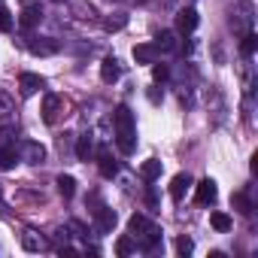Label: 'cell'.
Here are the masks:
<instances>
[{
	"instance_id": "1",
	"label": "cell",
	"mask_w": 258,
	"mask_h": 258,
	"mask_svg": "<svg viewBox=\"0 0 258 258\" xmlns=\"http://www.w3.org/2000/svg\"><path fill=\"white\" fill-rule=\"evenodd\" d=\"M112 124H115V143L124 155H131L137 149V121H134V112L127 109L124 103L115 106L112 112Z\"/></svg>"
},
{
	"instance_id": "2",
	"label": "cell",
	"mask_w": 258,
	"mask_h": 258,
	"mask_svg": "<svg viewBox=\"0 0 258 258\" xmlns=\"http://www.w3.org/2000/svg\"><path fill=\"white\" fill-rule=\"evenodd\" d=\"M127 231H131V237H134V240H140L137 246H140L143 252H152V249L161 243V231H158L146 216H140V213H137V216H131V222H127Z\"/></svg>"
},
{
	"instance_id": "3",
	"label": "cell",
	"mask_w": 258,
	"mask_h": 258,
	"mask_svg": "<svg viewBox=\"0 0 258 258\" xmlns=\"http://www.w3.org/2000/svg\"><path fill=\"white\" fill-rule=\"evenodd\" d=\"M231 28L240 31V34L252 31V4H249V0H240V4H237V13L231 16Z\"/></svg>"
},
{
	"instance_id": "4",
	"label": "cell",
	"mask_w": 258,
	"mask_h": 258,
	"mask_svg": "<svg viewBox=\"0 0 258 258\" xmlns=\"http://www.w3.org/2000/svg\"><path fill=\"white\" fill-rule=\"evenodd\" d=\"M198 10L195 7H185V10H179L176 13V34H182V37H188L195 28H198Z\"/></svg>"
},
{
	"instance_id": "5",
	"label": "cell",
	"mask_w": 258,
	"mask_h": 258,
	"mask_svg": "<svg viewBox=\"0 0 258 258\" xmlns=\"http://www.w3.org/2000/svg\"><path fill=\"white\" fill-rule=\"evenodd\" d=\"M40 22H43V7H40V4H25V10H22V16H19L22 31H34Z\"/></svg>"
},
{
	"instance_id": "6",
	"label": "cell",
	"mask_w": 258,
	"mask_h": 258,
	"mask_svg": "<svg viewBox=\"0 0 258 258\" xmlns=\"http://www.w3.org/2000/svg\"><path fill=\"white\" fill-rule=\"evenodd\" d=\"M115 222H118L115 210H109V207H97V210H94V228H97L100 234H109V231L115 228Z\"/></svg>"
},
{
	"instance_id": "7",
	"label": "cell",
	"mask_w": 258,
	"mask_h": 258,
	"mask_svg": "<svg viewBox=\"0 0 258 258\" xmlns=\"http://www.w3.org/2000/svg\"><path fill=\"white\" fill-rule=\"evenodd\" d=\"M22 161H28V164H43V161H46V146H43V143H34V140H25V143H22Z\"/></svg>"
},
{
	"instance_id": "8",
	"label": "cell",
	"mask_w": 258,
	"mask_h": 258,
	"mask_svg": "<svg viewBox=\"0 0 258 258\" xmlns=\"http://www.w3.org/2000/svg\"><path fill=\"white\" fill-rule=\"evenodd\" d=\"M97 167H100V176H106V179H112L115 173H118V164H115V158H112V152L106 149V146H100L97 152Z\"/></svg>"
},
{
	"instance_id": "9",
	"label": "cell",
	"mask_w": 258,
	"mask_h": 258,
	"mask_svg": "<svg viewBox=\"0 0 258 258\" xmlns=\"http://www.w3.org/2000/svg\"><path fill=\"white\" fill-rule=\"evenodd\" d=\"M216 195H219V191H216V182H213L210 176H207V179H201V182L195 185V201H198L201 207L213 204V201H216Z\"/></svg>"
},
{
	"instance_id": "10",
	"label": "cell",
	"mask_w": 258,
	"mask_h": 258,
	"mask_svg": "<svg viewBox=\"0 0 258 258\" xmlns=\"http://www.w3.org/2000/svg\"><path fill=\"white\" fill-rule=\"evenodd\" d=\"M28 49L34 55H55L58 52V40H52V37H31L28 40Z\"/></svg>"
},
{
	"instance_id": "11",
	"label": "cell",
	"mask_w": 258,
	"mask_h": 258,
	"mask_svg": "<svg viewBox=\"0 0 258 258\" xmlns=\"http://www.w3.org/2000/svg\"><path fill=\"white\" fill-rule=\"evenodd\" d=\"M161 58V52L155 49V43H140V46H134V61L137 64H155Z\"/></svg>"
},
{
	"instance_id": "12",
	"label": "cell",
	"mask_w": 258,
	"mask_h": 258,
	"mask_svg": "<svg viewBox=\"0 0 258 258\" xmlns=\"http://www.w3.org/2000/svg\"><path fill=\"white\" fill-rule=\"evenodd\" d=\"M40 88H43V76H37V73H22L19 76V91L25 97H34Z\"/></svg>"
},
{
	"instance_id": "13",
	"label": "cell",
	"mask_w": 258,
	"mask_h": 258,
	"mask_svg": "<svg viewBox=\"0 0 258 258\" xmlns=\"http://www.w3.org/2000/svg\"><path fill=\"white\" fill-rule=\"evenodd\" d=\"M58 112H61V97L58 94H46L43 97V121L46 124H55L58 121Z\"/></svg>"
},
{
	"instance_id": "14",
	"label": "cell",
	"mask_w": 258,
	"mask_h": 258,
	"mask_svg": "<svg viewBox=\"0 0 258 258\" xmlns=\"http://www.w3.org/2000/svg\"><path fill=\"white\" fill-rule=\"evenodd\" d=\"M118 76H121L118 61H115V58H103V61H100V79H103L106 85H112V82H118Z\"/></svg>"
},
{
	"instance_id": "15",
	"label": "cell",
	"mask_w": 258,
	"mask_h": 258,
	"mask_svg": "<svg viewBox=\"0 0 258 258\" xmlns=\"http://www.w3.org/2000/svg\"><path fill=\"white\" fill-rule=\"evenodd\" d=\"M191 185H195V182H191V176H188V173H176V176H173V182H170V198H173V201H182V198H185V191H188Z\"/></svg>"
},
{
	"instance_id": "16",
	"label": "cell",
	"mask_w": 258,
	"mask_h": 258,
	"mask_svg": "<svg viewBox=\"0 0 258 258\" xmlns=\"http://www.w3.org/2000/svg\"><path fill=\"white\" fill-rule=\"evenodd\" d=\"M16 161H19V149H16L13 143L0 146V170H10V167H16Z\"/></svg>"
},
{
	"instance_id": "17",
	"label": "cell",
	"mask_w": 258,
	"mask_h": 258,
	"mask_svg": "<svg viewBox=\"0 0 258 258\" xmlns=\"http://www.w3.org/2000/svg\"><path fill=\"white\" fill-rule=\"evenodd\" d=\"M155 49L158 52H176L179 46H176V34L173 31H161L158 37H155Z\"/></svg>"
},
{
	"instance_id": "18",
	"label": "cell",
	"mask_w": 258,
	"mask_h": 258,
	"mask_svg": "<svg viewBox=\"0 0 258 258\" xmlns=\"http://www.w3.org/2000/svg\"><path fill=\"white\" fill-rule=\"evenodd\" d=\"M161 170H164V167H161V161H158V158H149V161H143L140 176H143L146 182H155V179L161 176Z\"/></svg>"
},
{
	"instance_id": "19",
	"label": "cell",
	"mask_w": 258,
	"mask_h": 258,
	"mask_svg": "<svg viewBox=\"0 0 258 258\" xmlns=\"http://www.w3.org/2000/svg\"><path fill=\"white\" fill-rule=\"evenodd\" d=\"M22 246H25L28 252H43V249H46V240L37 237L34 231H25V234H22Z\"/></svg>"
},
{
	"instance_id": "20",
	"label": "cell",
	"mask_w": 258,
	"mask_h": 258,
	"mask_svg": "<svg viewBox=\"0 0 258 258\" xmlns=\"http://www.w3.org/2000/svg\"><path fill=\"white\" fill-rule=\"evenodd\" d=\"M94 155V143H91V137L85 134V137H79V143H76V158L79 161H88Z\"/></svg>"
},
{
	"instance_id": "21",
	"label": "cell",
	"mask_w": 258,
	"mask_h": 258,
	"mask_svg": "<svg viewBox=\"0 0 258 258\" xmlns=\"http://www.w3.org/2000/svg\"><path fill=\"white\" fill-rule=\"evenodd\" d=\"M134 249H137L134 237H118V240H115V255H118V258H127Z\"/></svg>"
},
{
	"instance_id": "22",
	"label": "cell",
	"mask_w": 258,
	"mask_h": 258,
	"mask_svg": "<svg viewBox=\"0 0 258 258\" xmlns=\"http://www.w3.org/2000/svg\"><path fill=\"white\" fill-rule=\"evenodd\" d=\"M55 185H58L61 198H67V201L76 195V179H73V176H58V182H55Z\"/></svg>"
},
{
	"instance_id": "23",
	"label": "cell",
	"mask_w": 258,
	"mask_h": 258,
	"mask_svg": "<svg viewBox=\"0 0 258 258\" xmlns=\"http://www.w3.org/2000/svg\"><path fill=\"white\" fill-rule=\"evenodd\" d=\"M231 204H234V210H237V213H243V216H249V213H252V201H249V195H246V191H237V195L231 198Z\"/></svg>"
},
{
	"instance_id": "24",
	"label": "cell",
	"mask_w": 258,
	"mask_h": 258,
	"mask_svg": "<svg viewBox=\"0 0 258 258\" xmlns=\"http://www.w3.org/2000/svg\"><path fill=\"white\" fill-rule=\"evenodd\" d=\"M210 225H213L219 234H225V231H231V216H228V213H213V216H210Z\"/></svg>"
},
{
	"instance_id": "25",
	"label": "cell",
	"mask_w": 258,
	"mask_h": 258,
	"mask_svg": "<svg viewBox=\"0 0 258 258\" xmlns=\"http://www.w3.org/2000/svg\"><path fill=\"white\" fill-rule=\"evenodd\" d=\"M127 25V16H121V13H115V16H109V19H103V28L109 31V34H115V31H121Z\"/></svg>"
},
{
	"instance_id": "26",
	"label": "cell",
	"mask_w": 258,
	"mask_h": 258,
	"mask_svg": "<svg viewBox=\"0 0 258 258\" xmlns=\"http://www.w3.org/2000/svg\"><path fill=\"white\" fill-rule=\"evenodd\" d=\"M255 49H258V37H255L252 31H246V34H243V43H240V52L249 58V55H255Z\"/></svg>"
},
{
	"instance_id": "27",
	"label": "cell",
	"mask_w": 258,
	"mask_h": 258,
	"mask_svg": "<svg viewBox=\"0 0 258 258\" xmlns=\"http://www.w3.org/2000/svg\"><path fill=\"white\" fill-rule=\"evenodd\" d=\"M0 31H13V13L7 10V7H0Z\"/></svg>"
},
{
	"instance_id": "28",
	"label": "cell",
	"mask_w": 258,
	"mask_h": 258,
	"mask_svg": "<svg viewBox=\"0 0 258 258\" xmlns=\"http://www.w3.org/2000/svg\"><path fill=\"white\" fill-rule=\"evenodd\" d=\"M152 76H155V82H164V79L170 76V67H167V64H158V61H155V64H152Z\"/></svg>"
},
{
	"instance_id": "29",
	"label": "cell",
	"mask_w": 258,
	"mask_h": 258,
	"mask_svg": "<svg viewBox=\"0 0 258 258\" xmlns=\"http://www.w3.org/2000/svg\"><path fill=\"white\" fill-rule=\"evenodd\" d=\"M191 249H195V243H191L188 237H179V240H176V252H179V255H191Z\"/></svg>"
},
{
	"instance_id": "30",
	"label": "cell",
	"mask_w": 258,
	"mask_h": 258,
	"mask_svg": "<svg viewBox=\"0 0 258 258\" xmlns=\"http://www.w3.org/2000/svg\"><path fill=\"white\" fill-rule=\"evenodd\" d=\"M70 231H76V234H85V231H88V228H85V225H82V222H76V219H73V222H70Z\"/></svg>"
},
{
	"instance_id": "31",
	"label": "cell",
	"mask_w": 258,
	"mask_h": 258,
	"mask_svg": "<svg viewBox=\"0 0 258 258\" xmlns=\"http://www.w3.org/2000/svg\"><path fill=\"white\" fill-rule=\"evenodd\" d=\"M161 97H164V91H158V88H152V91H149V100H152V103H158Z\"/></svg>"
},
{
	"instance_id": "32",
	"label": "cell",
	"mask_w": 258,
	"mask_h": 258,
	"mask_svg": "<svg viewBox=\"0 0 258 258\" xmlns=\"http://www.w3.org/2000/svg\"><path fill=\"white\" fill-rule=\"evenodd\" d=\"M55 4H64V0H55Z\"/></svg>"
},
{
	"instance_id": "33",
	"label": "cell",
	"mask_w": 258,
	"mask_h": 258,
	"mask_svg": "<svg viewBox=\"0 0 258 258\" xmlns=\"http://www.w3.org/2000/svg\"><path fill=\"white\" fill-rule=\"evenodd\" d=\"M188 4H191V0H188Z\"/></svg>"
}]
</instances>
